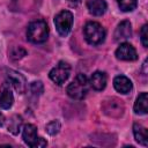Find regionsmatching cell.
<instances>
[{"label":"cell","instance_id":"obj_19","mask_svg":"<svg viewBox=\"0 0 148 148\" xmlns=\"http://www.w3.org/2000/svg\"><path fill=\"white\" fill-rule=\"evenodd\" d=\"M27 54V51L21 47V46H15V47H12L10 51H9V58L12 60H20L22 59L24 56Z\"/></svg>","mask_w":148,"mask_h":148},{"label":"cell","instance_id":"obj_25","mask_svg":"<svg viewBox=\"0 0 148 148\" xmlns=\"http://www.w3.org/2000/svg\"><path fill=\"white\" fill-rule=\"evenodd\" d=\"M146 66H147V60H145L143 62V68H146ZM143 73H146V69H143Z\"/></svg>","mask_w":148,"mask_h":148},{"label":"cell","instance_id":"obj_9","mask_svg":"<svg viewBox=\"0 0 148 148\" xmlns=\"http://www.w3.org/2000/svg\"><path fill=\"white\" fill-rule=\"evenodd\" d=\"M116 58L125 61H134L138 59L135 49L130 43H123L116 50Z\"/></svg>","mask_w":148,"mask_h":148},{"label":"cell","instance_id":"obj_1","mask_svg":"<svg viewBox=\"0 0 148 148\" xmlns=\"http://www.w3.org/2000/svg\"><path fill=\"white\" fill-rule=\"evenodd\" d=\"M89 91L88 77L80 73L67 87V95L73 99H83Z\"/></svg>","mask_w":148,"mask_h":148},{"label":"cell","instance_id":"obj_16","mask_svg":"<svg viewBox=\"0 0 148 148\" xmlns=\"http://www.w3.org/2000/svg\"><path fill=\"white\" fill-rule=\"evenodd\" d=\"M134 112L136 114H146L147 111H148V96H147V92H141L135 103H134Z\"/></svg>","mask_w":148,"mask_h":148},{"label":"cell","instance_id":"obj_20","mask_svg":"<svg viewBox=\"0 0 148 148\" xmlns=\"http://www.w3.org/2000/svg\"><path fill=\"white\" fill-rule=\"evenodd\" d=\"M60 127H61V125H60V123H59L58 120H52V121H50V123L46 125L45 130H46V132H47L50 135H56V134L60 131Z\"/></svg>","mask_w":148,"mask_h":148},{"label":"cell","instance_id":"obj_18","mask_svg":"<svg viewBox=\"0 0 148 148\" xmlns=\"http://www.w3.org/2000/svg\"><path fill=\"white\" fill-rule=\"evenodd\" d=\"M118 7L123 12H132L136 8L138 0H117Z\"/></svg>","mask_w":148,"mask_h":148},{"label":"cell","instance_id":"obj_10","mask_svg":"<svg viewBox=\"0 0 148 148\" xmlns=\"http://www.w3.org/2000/svg\"><path fill=\"white\" fill-rule=\"evenodd\" d=\"M132 36V25H131V22L125 20L123 22H120L116 30H114V34H113V37H114V40L117 42H120V40H125L127 38H130Z\"/></svg>","mask_w":148,"mask_h":148},{"label":"cell","instance_id":"obj_24","mask_svg":"<svg viewBox=\"0 0 148 148\" xmlns=\"http://www.w3.org/2000/svg\"><path fill=\"white\" fill-rule=\"evenodd\" d=\"M3 123H5V117H3L2 113H0V126L3 125Z\"/></svg>","mask_w":148,"mask_h":148},{"label":"cell","instance_id":"obj_2","mask_svg":"<svg viewBox=\"0 0 148 148\" xmlns=\"http://www.w3.org/2000/svg\"><path fill=\"white\" fill-rule=\"evenodd\" d=\"M27 37L31 43H35V44L44 43L49 37V27L46 22L43 20L32 21L28 25Z\"/></svg>","mask_w":148,"mask_h":148},{"label":"cell","instance_id":"obj_7","mask_svg":"<svg viewBox=\"0 0 148 148\" xmlns=\"http://www.w3.org/2000/svg\"><path fill=\"white\" fill-rule=\"evenodd\" d=\"M69 74H71L69 64L66 61H59L58 65L50 71L49 76L54 83L61 86L67 81V79L69 77Z\"/></svg>","mask_w":148,"mask_h":148},{"label":"cell","instance_id":"obj_5","mask_svg":"<svg viewBox=\"0 0 148 148\" xmlns=\"http://www.w3.org/2000/svg\"><path fill=\"white\" fill-rule=\"evenodd\" d=\"M54 25L60 36H67L73 25V14L69 10H61L54 17Z\"/></svg>","mask_w":148,"mask_h":148},{"label":"cell","instance_id":"obj_13","mask_svg":"<svg viewBox=\"0 0 148 148\" xmlns=\"http://www.w3.org/2000/svg\"><path fill=\"white\" fill-rule=\"evenodd\" d=\"M106 81H108V76L104 72H101V71H97L95 72L91 77H90V81H89V84L97 91H101L105 88L106 86Z\"/></svg>","mask_w":148,"mask_h":148},{"label":"cell","instance_id":"obj_8","mask_svg":"<svg viewBox=\"0 0 148 148\" xmlns=\"http://www.w3.org/2000/svg\"><path fill=\"white\" fill-rule=\"evenodd\" d=\"M7 81L9 82V84L13 86V88L16 90V92L18 94H24L27 90V80L25 77L13 69L7 71Z\"/></svg>","mask_w":148,"mask_h":148},{"label":"cell","instance_id":"obj_12","mask_svg":"<svg viewBox=\"0 0 148 148\" xmlns=\"http://www.w3.org/2000/svg\"><path fill=\"white\" fill-rule=\"evenodd\" d=\"M113 87L120 94H128L132 90V82L125 75H118L113 79Z\"/></svg>","mask_w":148,"mask_h":148},{"label":"cell","instance_id":"obj_11","mask_svg":"<svg viewBox=\"0 0 148 148\" xmlns=\"http://www.w3.org/2000/svg\"><path fill=\"white\" fill-rule=\"evenodd\" d=\"M13 102H14V96L9 88V83L5 82L2 84L1 92H0V108L5 109V110L9 109L13 105Z\"/></svg>","mask_w":148,"mask_h":148},{"label":"cell","instance_id":"obj_23","mask_svg":"<svg viewBox=\"0 0 148 148\" xmlns=\"http://www.w3.org/2000/svg\"><path fill=\"white\" fill-rule=\"evenodd\" d=\"M82 0H68V2L72 5V6H77L79 3H81Z\"/></svg>","mask_w":148,"mask_h":148},{"label":"cell","instance_id":"obj_17","mask_svg":"<svg viewBox=\"0 0 148 148\" xmlns=\"http://www.w3.org/2000/svg\"><path fill=\"white\" fill-rule=\"evenodd\" d=\"M21 126H22V118H21L20 116L15 114V116H13V117L9 119L8 125H7V128H8V131H9L12 134L16 135V134L20 132Z\"/></svg>","mask_w":148,"mask_h":148},{"label":"cell","instance_id":"obj_3","mask_svg":"<svg viewBox=\"0 0 148 148\" xmlns=\"http://www.w3.org/2000/svg\"><path fill=\"white\" fill-rule=\"evenodd\" d=\"M86 40L90 45H99L105 39V29L98 22H88L83 29Z\"/></svg>","mask_w":148,"mask_h":148},{"label":"cell","instance_id":"obj_14","mask_svg":"<svg viewBox=\"0 0 148 148\" xmlns=\"http://www.w3.org/2000/svg\"><path fill=\"white\" fill-rule=\"evenodd\" d=\"M87 8L89 13L94 16H101L106 12V2L104 0H88Z\"/></svg>","mask_w":148,"mask_h":148},{"label":"cell","instance_id":"obj_22","mask_svg":"<svg viewBox=\"0 0 148 148\" xmlns=\"http://www.w3.org/2000/svg\"><path fill=\"white\" fill-rule=\"evenodd\" d=\"M148 25L145 24L142 28H141V31H140V39H141V43L145 47L148 46Z\"/></svg>","mask_w":148,"mask_h":148},{"label":"cell","instance_id":"obj_6","mask_svg":"<svg viewBox=\"0 0 148 148\" xmlns=\"http://www.w3.org/2000/svg\"><path fill=\"white\" fill-rule=\"evenodd\" d=\"M22 138H23V141L29 147H32V148H35V147H45L47 145V142L43 138H38L37 128L32 124L24 125L23 132H22Z\"/></svg>","mask_w":148,"mask_h":148},{"label":"cell","instance_id":"obj_15","mask_svg":"<svg viewBox=\"0 0 148 148\" xmlns=\"http://www.w3.org/2000/svg\"><path fill=\"white\" fill-rule=\"evenodd\" d=\"M133 134H134V138L138 143H140L141 146H145V147L148 146V133H147L146 127H143L141 124L135 123L133 125Z\"/></svg>","mask_w":148,"mask_h":148},{"label":"cell","instance_id":"obj_4","mask_svg":"<svg viewBox=\"0 0 148 148\" xmlns=\"http://www.w3.org/2000/svg\"><path fill=\"white\" fill-rule=\"evenodd\" d=\"M102 111L111 118H120L124 114L125 105L121 99L117 97H108L102 102Z\"/></svg>","mask_w":148,"mask_h":148},{"label":"cell","instance_id":"obj_21","mask_svg":"<svg viewBox=\"0 0 148 148\" xmlns=\"http://www.w3.org/2000/svg\"><path fill=\"white\" fill-rule=\"evenodd\" d=\"M30 90L34 95H40L44 91V86L40 81H34L30 84Z\"/></svg>","mask_w":148,"mask_h":148}]
</instances>
